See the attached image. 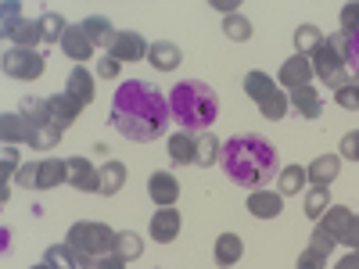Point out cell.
<instances>
[{"label": "cell", "mask_w": 359, "mask_h": 269, "mask_svg": "<svg viewBox=\"0 0 359 269\" xmlns=\"http://www.w3.org/2000/svg\"><path fill=\"white\" fill-rule=\"evenodd\" d=\"M169 97L158 94L151 83L130 79L115 90L111 97V126L118 137H126L133 144H151L169 130Z\"/></svg>", "instance_id": "cell-1"}, {"label": "cell", "mask_w": 359, "mask_h": 269, "mask_svg": "<svg viewBox=\"0 0 359 269\" xmlns=\"http://www.w3.org/2000/svg\"><path fill=\"white\" fill-rule=\"evenodd\" d=\"M219 165L223 172L233 179L237 187L248 191H262V184H269L273 176H280V155L277 147L259 133H237L223 144L219 151Z\"/></svg>", "instance_id": "cell-2"}, {"label": "cell", "mask_w": 359, "mask_h": 269, "mask_svg": "<svg viewBox=\"0 0 359 269\" xmlns=\"http://www.w3.org/2000/svg\"><path fill=\"white\" fill-rule=\"evenodd\" d=\"M169 111L176 118V126H184L187 133H208V126H216V115H219V97L208 83L187 79V83H176L172 94H169Z\"/></svg>", "instance_id": "cell-3"}, {"label": "cell", "mask_w": 359, "mask_h": 269, "mask_svg": "<svg viewBox=\"0 0 359 269\" xmlns=\"http://www.w3.org/2000/svg\"><path fill=\"white\" fill-rule=\"evenodd\" d=\"M69 244L72 251L90 262V258H104V255H115V244H118V233L104 223H94V219H83V223H72L69 230Z\"/></svg>", "instance_id": "cell-4"}, {"label": "cell", "mask_w": 359, "mask_h": 269, "mask_svg": "<svg viewBox=\"0 0 359 269\" xmlns=\"http://www.w3.org/2000/svg\"><path fill=\"white\" fill-rule=\"evenodd\" d=\"M345 47H348V40H345L341 33H334L331 40H323V43L316 47V54L309 57V62H313V72L320 76V83H323V86H331V90H338V86L348 83Z\"/></svg>", "instance_id": "cell-5"}, {"label": "cell", "mask_w": 359, "mask_h": 269, "mask_svg": "<svg viewBox=\"0 0 359 269\" xmlns=\"http://www.w3.org/2000/svg\"><path fill=\"white\" fill-rule=\"evenodd\" d=\"M320 226L334 237V244H348L352 251H359V216L345 205H331L323 212Z\"/></svg>", "instance_id": "cell-6"}, {"label": "cell", "mask_w": 359, "mask_h": 269, "mask_svg": "<svg viewBox=\"0 0 359 269\" xmlns=\"http://www.w3.org/2000/svg\"><path fill=\"white\" fill-rule=\"evenodd\" d=\"M43 69H47V62H43V54L40 50H22V47H11L8 54H4V72L11 76V79H40L43 76Z\"/></svg>", "instance_id": "cell-7"}, {"label": "cell", "mask_w": 359, "mask_h": 269, "mask_svg": "<svg viewBox=\"0 0 359 269\" xmlns=\"http://www.w3.org/2000/svg\"><path fill=\"white\" fill-rule=\"evenodd\" d=\"M316 72H313V62L306 54H291L287 62L280 65V76H277V86H284V90H298V86H309V79H313Z\"/></svg>", "instance_id": "cell-8"}, {"label": "cell", "mask_w": 359, "mask_h": 269, "mask_svg": "<svg viewBox=\"0 0 359 269\" xmlns=\"http://www.w3.org/2000/svg\"><path fill=\"white\" fill-rule=\"evenodd\" d=\"M147 50H151V43H147L140 33H133V29H123V33L115 36L111 43V57H118V62H140V57H147Z\"/></svg>", "instance_id": "cell-9"}, {"label": "cell", "mask_w": 359, "mask_h": 269, "mask_svg": "<svg viewBox=\"0 0 359 269\" xmlns=\"http://www.w3.org/2000/svg\"><path fill=\"white\" fill-rule=\"evenodd\" d=\"M69 184L83 194H97L101 191V169H94L90 158H69Z\"/></svg>", "instance_id": "cell-10"}, {"label": "cell", "mask_w": 359, "mask_h": 269, "mask_svg": "<svg viewBox=\"0 0 359 269\" xmlns=\"http://www.w3.org/2000/svg\"><path fill=\"white\" fill-rule=\"evenodd\" d=\"M147 194H151V201L158 208H172L176 198H180V184L172 172H151L147 176Z\"/></svg>", "instance_id": "cell-11"}, {"label": "cell", "mask_w": 359, "mask_h": 269, "mask_svg": "<svg viewBox=\"0 0 359 269\" xmlns=\"http://www.w3.org/2000/svg\"><path fill=\"white\" fill-rule=\"evenodd\" d=\"M248 212L255 216V219H277L280 212H284V198H280V191H252V198H248Z\"/></svg>", "instance_id": "cell-12"}, {"label": "cell", "mask_w": 359, "mask_h": 269, "mask_svg": "<svg viewBox=\"0 0 359 269\" xmlns=\"http://www.w3.org/2000/svg\"><path fill=\"white\" fill-rule=\"evenodd\" d=\"M62 50H65L69 62L83 65V62H90V54H94L97 47L90 43V36L83 33V25H69V33L62 36Z\"/></svg>", "instance_id": "cell-13"}, {"label": "cell", "mask_w": 359, "mask_h": 269, "mask_svg": "<svg viewBox=\"0 0 359 269\" xmlns=\"http://www.w3.org/2000/svg\"><path fill=\"white\" fill-rule=\"evenodd\" d=\"M57 184H69V162H62V158L36 162V184H33V191H50Z\"/></svg>", "instance_id": "cell-14"}, {"label": "cell", "mask_w": 359, "mask_h": 269, "mask_svg": "<svg viewBox=\"0 0 359 269\" xmlns=\"http://www.w3.org/2000/svg\"><path fill=\"white\" fill-rule=\"evenodd\" d=\"M47 104H50V123H54L57 130L72 126L76 118H79V111H83V104H79L72 94H54V97H47Z\"/></svg>", "instance_id": "cell-15"}, {"label": "cell", "mask_w": 359, "mask_h": 269, "mask_svg": "<svg viewBox=\"0 0 359 269\" xmlns=\"http://www.w3.org/2000/svg\"><path fill=\"white\" fill-rule=\"evenodd\" d=\"M169 158L176 165H198V137L187 133V130H180L169 137Z\"/></svg>", "instance_id": "cell-16"}, {"label": "cell", "mask_w": 359, "mask_h": 269, "mask_svg": "<svg viewBox=\"0 0 359 269\" xmlns=\"http://www.w3.org/2000/svg\"><path fill=\"white\" fill-rule=\"evenodd\" d=\"M147 230H151V237L158 244L176 241V237H180V212H176V208H158V212L151 216V226H147Z\"/></svg>", "instance_id": "cell-17"}, {"label": "cell", "mask_w": 359, "mask_h": 269, "mask_svg": "<svg viewBox=\"0 0 359 269\" xmlns=\"http://www.w3.org/2000/svg\"><path fill=\"white\" fill-rule=\"evenodd\" d=\"M306 172H309V184L313 187H331L334 179H338V172H341V155H320Z\"/></svg>", "instance_id": "cell-18"}, {"label": "cell", "mask_w": 359, "mask_h": 269, "mask_svg": "<svg viewBox=\"0 0 359 269\" xmlns=\"http://www.w3.org/2000/svg\"><path fill=\"white\" fill-rule=\"evenodd\" d=\"M287 101H291V108L302 115V118H320V115H323V101H320V94H316L313 86H298V90H291Z\"/></svg>", "instance_id": "cell-19"}, {"label": "cell", "mask_w": 359, "mask_h": 269, "mask_svg": "<svg viewBox=\"0 0 359 269\" xmlns=\"http://www.w3.org/2000/svg\"><path fill=\"white\" fill-rule=\"evenodd\" d=\"M83 33L90 36V43L101 47V50H111V43H115V36H118L104 15H90V18L83 22Z\"/></svg>", "instance_id": "cell-20"}, {"label": "cell", "mask_w": 359, "mask_h": 269, "mask_svg": "<svg viewBox=\"0 0 359 269\" xmlns=\"http://www.w3.org/2000/svg\"><path fill=\"white\" fill-rule=\"evenodd\" d=\"M180 47L176 43H169V40H155L151 43V50H147V62H151L158 72H172V69H180Z\"/></svg>", "instance_id": "cell-21"}, {"label": "cell", "mask_w": 359, "mask_h": 269, "mask_svg": "<svg viewBox=\"0 0 359 269\" xmlns=\"http://www.w3.org/2000/svg\"><path fill=\"white\" fill-rule=\"evenodd\" d=\"M65 94H72L86 108L90 101H94V72H90V69H72L69 83H65Z\"/></svg>", "instance_id": "cell-22"}, {"label": "cell", "mask_w": 359, "mask_h": 269, "mask_svg": "<svg viewBox=\"0 0 359 269\" xmlns=\"http://www.w3.org/2000/svg\"><path fill=\"white\" fill-rule=\"evenodd\" d=\"M18 115L25 118L29 126H47V123H50V104H47V97L25 94V97H22V108H18Z\"/></svg>", "instance_id": "cell-23"}, {"label": "cell", "mask_w": 359, "mask_h": 269, "mask_svg": "<svg viewBox=\"0 0 359 269\" xmlns=\"http://www.w3.org/2000/svg\"><path fill=\"white\" fill-rule=\"evenodd\" d=\"M29 133H33V126L25 123L22 115H15V111H4L0 115V137H4V144H22V140H29Z\"/></svg>", "instance_id": "cell-24"}, {"label": "cell", "mask_w": 359, "mask_h": 269, "mask_svg": "<svg viewBox=\"0 0 359 269\" xmlns=\"http://www.w3.org/2000/svg\"><path fill=\"white\" fill-rule=\"evenodd\" d=\"M245 255V241L237 233H223L216 241V265H237Z\"/></svg>", "instance_id": "cell-25"}, {"label": "cell", "mask_w": 359, "mask_h": 269, "mask_svg": "<svg viewBox=\"0 0 359 269\" xmlns=\"http://www.w3.org/2000/svg\"><path fill=\"white\" fill-rule=\"evenodd\" d=\"M277 184H280V198H291V194H302V187L309 184V172L302 165H284L280 176H277Z\"/></svg>", "instance_id": "cell-26"}, {"label": "cell", "mask_w": 359, "mask_h": 269, "mask_svg": "<svg viewBox=\"0 0 359 269\" xmlns=\"http://www.w3.org/2000/svg\"><path fill=\"white\" fill-rule=\"evenodd\" d=\"M123 184H126V165L123 162H104L101 165V191L97 194L111 198V194L123 191Z\"/></svg>", "instance_id": "cell-27"}, {"label": "cell", "mask_w": 359, "mask_h": 269, "mask_svg": "<svg viewBox=\"0 0 359 269\" xmlns=\"http://www.w3.org/2000/svg\"><path fill=\"white\" fill-rule=\"evenodd\" d=\"M43 262L50 269H83V258L72 251V244H50L47 255H43Z\"/></svg>", "instance_id": "cell-28"}, {"label": "cell", "mask_w": 359, "mask_h": 269, "mask_svg": "<svg viewBox=\"0 0 359 269\" xmlns=\"http://www.w3.org/2000/svg\"><path fill=\"white\" fill-rule=\"evenodd\" d=\"M8 40H15L22 50H36V43H43V36H40V18L36 22H18L11 33H4Z\"/></svg>", "instance_id": "cell-29"}, {"label": "cell", "mask_w": 359, "mask_h": 269, "mask_svg": "<svg viewBox=\"0 0 359 269\" xmlns=\"http://www.w3.org/2000/svg\"><path fill=\"white\" fill-rule=\"evenodd\" d=\"M287 108H291V101H287V94L277 86L273 94H266L262 101H259V111H262V118H269V123H277V118H284L287 115Z\"/></svg>", "instance_id": "cell-30"}, {"label": "cell", "mask_w": 359, "mask_h": 269, "mask_svg": "<svg viewBox=\"0 0 359 269\" xmlns=\"http://www.w3.org/2000/svg\"><path fill=\"white\" fill-rule=\"evenodd\" d=\"M57 140H62V130H57L54 123H47V126H33V133H29V147L33 151H50V147H57Z\"/></svg>", "instance_id": "cell-31"}, {"label": "cell", "mask_w": 359, "mask_h": 269, "mask_svg": "<svg viewBox=\"0 0 359 269\" xmlns=\"http://www.w3.org/2000/svg\"><path fill=\"white\" fill-rule=\"evenodd\" d=\"M65 33H69V22L57 15V11H47V15L40 18V36H43V43H62Z\"/></svg>", "instance_id": "cell-32"}, {"label": "cell", "mask_w": 359, "mask_h": 269, "mask_svg": "<svg viewBox=\"0 0 359 269\" xmlns=\"http://www.w3.org/2000/svg\"><path fill=\"white\" fill-rule=\"evenodd\" d=\"M320 43H323V33H320L316 25H309V22H306V25H298V29H294V47H298V54L313 57Z\"/></svg>", "instance_id": "cell-33"}, {"label": "cell", "mask_w": 359, "mask_h": 269, "mask_svg": "<svg viewBox=\"0 0 359 269\" xmlns=\"http://www.w3.org/2000/svg\"><path fill=\"white\" fill-rule=\"evenodd\" d=\"M273 90H277V83H273V76H266V72H248L245 76V94L259 104L266 94H273Z\"/></svg>", "instance_id": "cell-34"}, {"label": "cell", "mask_w": 359, "mask_h": 269, "mask_svg": "<svg viewBox=\"0 0 359 269\" xmlns=\"http://www.w3.org/2000/svg\"><path fill=\"white\" fill-rule=\"evenodd\" d=\"M327 208H331V191H327V187H309V194H306V216L320 223Z\"/></svg>", "instance_id": "cell-35"}, {"label": "cell", "mask_w": 359, "mask_h": 269, "mask_svg": "<svg viewBox=\"0 0 359 269\" xmlns=\"http://www.w3.org/2000/svg\"><path fill=\"white\" fill-rule=\"evenodd\" d=\"M223 33H226V40L245 43V40H252V22L245 15H226L223 18Z\"/></svg>", "instance_id": "cell-36"}, {"label": "cell", "mask_w": 359, "mask_h": 269, "mask_svg": "<svg viewBox=\"0 0 359 269\" xmlns=\"http://www.w3.org/2000/svg\"><path fill=\"white\" fill-rule=\"evenodd\" d=\"M219 151H223V144L212 137V133H198V165H216V158H219Z\"/></svg>", "instance_id": "cell-37"}, {"label": "cell", "mask_w": 359, "mask_h": 269, "mask_svg": "<svg viewBox=\"0 0 359 269\" xmlns=\"http://www.w3.org/2000/svg\"><path fill=\"white\" fill-rule=\"evenodd\" d=\"M115 255L118 258H126V262H133V258H140L144 255V241L133 233V230H126V233H118V244H115Z\"/></svg>", "instance_id": "cell-38"}, {"label": "cell", "mask_w": 359, "mask_h": 269, "mask_svg": "<svg viewBox=\"0 0 359 269\" xmlns=\"http://www.w3.org/2000/svg\"><path fill=\"white\" fill-rule=\"evenodd\" d=\"M334 101H338V108H345V111H359V79H348L345 86H338V90H334Z\"/></svg>", "instance_id": "cell-39"}, {"label": "cell", "mask_w": 359, "mask_h": 269, "mask_svg": "<svg viewBox=\"0 0 359 269\" xmlns=\"http://www.w3.org/2000/svg\"><path fill=\"white\" fill-rule=\"evenodd\" d=\"M11 176H18V147L8 144L4 151H0V179L11 184Z\"/></svg>", "instance_id": "cell-40"}, {"label": "cell", "mask_w": 359, "mask_h": 269, "mask_svg": "<svg viewBox=\"0 0 359 269\" xmlns=\"http://www.w3.org/2000/svg\"><path fill=\"white\" fill-rule=\"evenodd\" d=\"M309 248H313L316 255H323V258H331V251H334V237L316 223V230H313V237H309Z\"/></svg>", "instance_id": "cell-41"}, {"label": "cell", "mask_w": 359, "mask_h": 269, "mask_svg": "<svg viewBox=\"0 0 359 269\" xmlns=\"http://www.w3.org/2000/svg\"><path fill=\"white\" fill-rule=\"evenodd\" d=\"M352 33H359V4H345L341 8V36L348 40Z\"/></svg>", "instance_id": "cell-42"}, {"label": "cell", "mask_w": 359, "mask_h": 269, "mask_svg": "<svg viewBox=\"0 0 359 269\" xmlns=\"http://www.w3.org/2000/svg\"><path fill=\"white\" fill-rule=\"evenodd\" d=\"M338 155H341V158H352V162H359V130H352V133H345V137H341Z\"/></svg>", "instance_id": "cell-43"}, {"label": "cell", "mask_w": 359, "mask_h": 269, "mask_svg": "<svg viewBox=\"0 0 359 269\" xmlns=\"http://www.w3.org/2000/svg\"><path fill=\"white\" fill-rule=\"evenodd\" d=\"M83 269H126V258H118V255H104V258H90V262H83Z\"/></svg>", "instance_id": "cell-44"}, {"label": "cell", "mask_w": 359, "mask_h": 269, "mask_svg": "<svg viewBox=\"0 0 359 269\" xmlns=\"http://www.w3.org/2000/svg\"><path fill=\"white\" fill-rule=\"evenodd\" d=\"M345 62H348V69H352V72H355V79H359V33H352V36H348Z\"/></svg>", "instance_id": "cell-45"}, {"label": "cell", "mask_w": 359, "mask_h": 269, "mask_svg": "<svg viewBox=\"0 0 359 269\" xmlns=\"http://www.w3.org/2000/svg\"><path fill=\"white\" fill-rule=\"evenodd\" d=\"M323 265H327V258L316 255L313 248H306L302 255H298V269H323Z\"/></svg>", "instance_id": "cell-46"}, {"label": "cell", "mask_w": 359, "mask_h": 269, "mask_svg": "<svg viewBox=\"0 0 359 269\" xmlns=\"http://www.w3.org/2000/svg\"><path fill=\"white\" fill-rule=\"evenodd\" d=\"M118 57H111V54H101V65H97V72H101V79H115L118 76Z\"/></svg>", "instance_id": "cell-47"}, {"label": "cell", "mask_w": 359, "mask_h": 269, "mask_svg": "<svg viewBox=\"0 0 359 269\" xmlns=\"http://www.w3.org/2000/svg\"><path fill=\"white\" fill-rule=\"evenodd\" d=\"M0 11H4V33H11V29H15V25L22 22V18H18V11H22V8H18V4H11V0H8V4L0 8Z\"/></svg>", "instance_id": "cell-48"}, {"label": "cell", "mask_w": 359, "mask_h": 269, "mask_svg": "<svg viewBox=\"0 0 359 269\" xmlns=\"http://www.w3.org/2000/svg\"><path fill=\"white\" fill-rule=\"evenodd\" d=\"M15 184H18V187H33V184H36V162H33V165H22L18 176H15Z\"/></svg>", "instance_id": "cell-49"}, {"label": "cell", "mask_w": 359, "mask_h": 269, "mask_svg": "<svg viewBox=\"0 0 359 269\" xmlns=\"http://www.w3.org/2000/svg\"><path fill=\"white\" fill-rule=\"evenodd\" d=\"M334 269H359V251H348L334 262Z\"/></svg>", "instance_id": "cell-50"}, {"label": "cell", "mask_w": 359, "mask_h": 269, "mask_svg": "<svg viewBox=\"0 0 359 269\" xmlns=\"http://www.w3.org/2000/svg\"><path fill=\"white\" fill-rule=\"evenodd\" d=\"M216 11H226V15H237V0H212Z\"/></svg>", "instance_id": "cell-51"}, {"label": "cell", "mask_w": 359, "mask_h": 269, "mask_svg": "<svg viewBox=\"0 0 359 269\" xmlns=\"http://www.w3.org/2000/svg\"><path fill=\"white\" fill-rule=\"evenodd\" d=\"M33 269H50V265H47V262H40V265H33Z\"/></svg>", "instance_id": "cell-52"}]
</instances>
